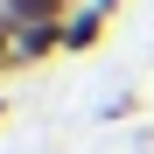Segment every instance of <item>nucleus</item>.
<instances>
[{"instance_id": "nucleus-1", "label": "nucleus", "mask_w": 154, "mask_h": 154, "mask_svg": "<svg viewBox=\"0 0 154 154\" xmlns=\"http://www.w3.org/2000/svg\"><path fill=\"white\" fill-rule=\"evenodd\" d=\"M105 28H112V14H105V7H91V0H84V7H77V14L63 21V56H91V49L105 42Z\"/></svg>"}, {"instance_id": "nucleus-2", "label": "nucleus", "mask_w": 154, "mask_h": 154, "mask_svg": "<svg viewBox=\"0 0 154 154\" xmlns=\"http://www.w3.org/2000/svg\"><path fill=\"white\" fill-rule=\"evenodd\" d=\"M84 0H0V21L7 28H35V21H70Z\"/></svg>"}, {"instance_id": "nucleus-3", "label": "nucleus", "mask_w": 154, "mask_h": 154, "mask_svg": "<svg viewBox=\"0 0 154 154\" xmlns=\"http://www.w3.org/2000/svg\"><path fill=\"white\" fill-rule=\"evenodd\" d=\"M14 49H21V70H35V63H49V56H63V21L14 28Z\"/></svg>"}, {"instance_id": "nucleus-4", "label": "nucleus", "mask_w": 154, "mask_h": 154, "mask_svg": "<svg viewBox=\"0 0 154 154\" xmlns=\"http://www.w3.org/2000/svg\"><path fill=\"white\" fill-rule=\"evenodd\" d=\"M91 7H105V14H119V7H126V0H91Z\"/></svg>"}, {"instance_id": "nucleus-5", "label": "nucleus", "mask_w": 154, "mask_h": 154, "mask_svg": "<svg viewBox=\"0 0 154 154\" xmlns=\"http://www.w3.org/2000/svg\"><path fill=\"white\" fill-rule=\"evenodd\" d=\"M7 105H14V98H7V91H0V119H7Z\"/></svg>"}]
</instances>
